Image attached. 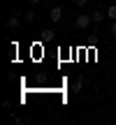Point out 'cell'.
<instances>
[{
    "label": "cell",
    "mask_w": 116,
    "mask_h": 125,
    "mask_svg": "<svg viewBox=\"0 0 116 125\" xmlns=\"http://www.w3.org/2000/svg\"><path fill=\"white\" fill-rule=\"evenodd\" d=\"M88 23H93V19H91V14H79L74 21V26L79 28V30H84V28H88Z\"/></svg>",
    "instance_id": "6da1fadb"
},
{
    "label": "cell",
    "mask_w": 116,
    "mask_h": 125,
    "mask_svg": "<svg viewBox=\"0 0 116 125\" xmlns=\"http://www.w3.org/2000/svg\"><path fill=\"white\" fill-rule=\"evenodd\" d=\"M60 16H63V9L60 7H51V12H49L51 23H58V21H60Z\"/></svg>",
    "instance_id": "7a4b0ae2"
},
{
    "label": "cell",
    "mask_w": 116,
    "mask_h": 125,
    "mask_svg": "<svg viewBox=\"0 0 116 125\" xmlns=\"http://www.w3.org/2000/svg\"><path fill=\"white\" fill-rule=\"evenodd\" d=\"M7 28H19V14H16V12L7 19Z\"/></svg>",
    "instance_id": "3957f363"
},
{
    "label": "cell",
    "mask_w": 116,
    "mask_h": 125,
    "mask_svg": "<svg viewBox=\"0 0 116 125\" xmlns=\"http://www.w3.org/2000/svg\"><path fill=\"white\" fill-rule=\"evenodd\" d=\"M40 37H42V42H51L56 35H54V30H49V28H46V30H42V35H40Z\"/></svg>",
    "instance_id": "277c9868"
},
{
    "label": "cell",
    "mask_w": 116,
    "mask_h": 125,
    "mask_svg": "<svg viewBox=\"0 0 116 125\" xmlns=\"http://www.w3.org/2000/svg\"><path fill=\"white\" fill-rule=\"evenodd\" d=\"M91 19H93V23H100L104 19V12H100V9H95L93 14H91Z\"/></svg>",
    "instance_id": "5b68a950"
},
{
    "label": "cell",
    "mask_w": 116,
    "mask_h": 125,
    "mask_svg": "<svg viewBox=\"0 0 116 125\" xmlns=\"http://www.w3.org/2000/svg\"><path fill=\"white\" fill-rule=\"evenodd\" d=\"M107 16L112 19V21H116V5H112V7H107Z\"/></svg>",
    "instance_id": "8992f818"
},
{
    "label": "cell",
    "mask_w": 116,
    "mask_h": 125,
    "mask_svg": "<svg viewBox=\"0 0 116 125\" xmlns=\"http://www.w3.org/2000/svg\"><path fill=\"white\" fill-rule=\"evenodd\" d=\"M81 86H84V81H81V79H77V81H74V86H72V90H74V93H79V90H81Z\"/></svg>",
    "instance_id": "52a82bcc"
},
{
    "label": "cell",
    "mask_w": 116,
    "mask_h": 125,
    "mask_svg": "<svg viewBox=\"0 0 116 125\" xmlns=\"http://www.w3.org/2000/svg\"><path fill=\"white\" fill-rule=\"evenodd\" d=\"M26 19H28V21H37V14L30 9V12H26Z\"/></svg>",
    "instance_id": "ba28073f"
},
{
    "label": "cell",
    "mask_w": 116,
    "mask_h": 125,
    "mask_svg": "<svg viewBox=\"0 0 116 125\" xmlns=\"http://www.w3.org/2000/svg\"><path fill=\"white\" fill-rule=\"evenodd\" d=\"M77 2V7H86V5H88V0H74Z\"/></svg>",
    "instance_id": "9c48e42d"
},
{
    "label": "cell",
    "mask_w": 116,
    "mask_h": 125,
    "mask_svg": "<svg viewBox=\"0 0 116 125\" xmlns=\"http://www.w3.org/2000/svg\"><path fill=\"white\" fill-rule=\"evenodd\" d=\"M112 35H114V37H116V21H114V23H112Z\"/></svg>",
    "instance_id": "30bf717a"
},
{
    "label": "cell",
    "mask_w": 116,
    "mask_h": 125,
    "mask_svg": "<svg viewBox=\"0 0 116 125\" xmlns=\"http://www.w3.org/2000/svg\"><path fill=\"white\" fill-rule=\"evenodd\" d=\"M30 2H33V5H40V2H42V0H30Z\"/></svg>",
    "instance_id": "8fae6325"
}]
</instances>
